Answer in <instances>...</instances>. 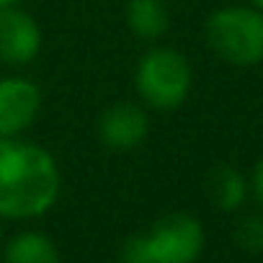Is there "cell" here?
Returning <instances> with one entry per match:
<instances>
[{
  "instance_id": "obj_8",
  "label": "cell",
  "mask_w": 263,
  "mask_h": 263,
  "mask_svg": "<svg viewBox=\"0 0 263 263\" xmlns=\"http://www.w3.org/2000/svg\"><path fill=\"white\" fill-rule=\"evenodd\" d=\"M250 194L248 178L230 163H219L206 176V196L219 212H237Z\"/></svg>"
},
{
  "instance_id": "obj_2",
  "label": "cell",
  "mask_w": 263,
  "mask_h": 263,
  "mask_svg": "<svg viewBox=\"0 0 263 263\" xmlns=\"http://www.w3.org/2000/svg\"><path fill=\"white\" fill-rule=\"evenodd\" d=\"M204 224L189 212H171L147 232L124 240L121 263H196L204 253Z\"/></svg>"
},
{
  "instance_id": "obj_14",
  "label": "cell",
  "mask_w": 263,
  "mask_h": 263,
  "mask_svg": "<svg viewBox=\"0 0 263 263\" xmlns=\"http://www.w3.org/2000/svg\"><path fill=\"white\" fill-rule=\"evenodd\" d=\"M248 6H253V8L263 11V0H248Z\"/></svg>"
},
{
  "instance_id": "obj_13",
  "label": "cell",
  "mask_w": 263,
  "mask_h": 263,
  "mask_svg": "<svg viewBox=\"0 0 263 263\" xmlns=\"http://www.w3.org/2000/svg\"><path fill=\"white\" fill-rule=\"evenodd\" d=\"M21 6V0H0V8H16Z\"/></svg>"
},
{
  "instance_id": "obj_10",
  "label": "cell",
  "mask_w": 263,
  "mask_h": 263,
  "mask_svg": "<svg viewBox=\"0 0 263 263\" xmlns=\"http://www.w3.org/2000/svg\"><path fill=\"white\" fill-rule=\"evenodd\" d=\"M3 258L6 263H62L57 242L39 230L13 235L3 248Z\"/></svg>"
},
{
  "instance_id": "obj_7",
  "label": "cell",
  "mask_w": 263,
  "mask_h": 263,
  "mask_svg": "<svg viewBox=\"0 0 263 263\" xmlns=\"http://www.w3.org/2000/svg\"><path fill=\"white\" fill-rule=\"evenodd\" d=\"M42 52V26L36 18L16 8H0V62L3 65H29Z\"/></svg>"
},
{
  "instance_id": "obj_5",
  "label": "cell",
  "mask_w": 263,
  "mask_h": 263,
  "mask_svg": "<svg viewBox=\"0 0 263 263\" xmlns=\"http://www.w3.org/2000/svg\"><path fill=\"white\" fill-rule=\"evenodd\" d=\"M150 135L147 111L135 101H116L98 114L96 137L106 150L129 153L137 150Z\"/></svg>"
},
{
  "instance_id": "obj_12",
  "label": "cell",
  "mask_w": 263,
  "mask_h": 263,
  "mask_svg": "<svg viewBox=\"0 0 263 263\" xmlns=\"http://www.w3.org/2000/svg\"><path fill=\"white\" fill-rule=\"evenodd\" d=\"M248 183H250V191H253L258 206L263 209V158L253 165V173H250V181Z\"/></svg>"
},
{
  "instance_id": "obj_3",
  "label": "cell",
  "mask_w": 263,
  "mask_h": 263,
  "mask_svg": "<svg viewBox=\"0 0 263 263\" xmlns=\"http://www.w3.org/2000/svg\"><path fill=\"white\" fill-rule=\"evenodd\" d=\"M204 39L224 65L255 67L263 62V11L253 6L217 8L204 24Z\"/></svg>"
},
{
  "instance_id": "obj_11",
  "label": "cell",
  "mask_w": 263,
  "mask_h": 263,
  "mask_svg": "<svg viewBox=\"0 0 263 263\" xmlns=\"http://www.w3.org/2000/svg\"><path fill=\"white\" fill-rule=\"evenodd\" d=\"M235 242L245 253H263V209L245 214L235 224Z\"/></svg>"
},
{
  "instance_id": "obj_15",
  "label": "cell",
  "mask_w": 263,
  "mask_h": 263,
  "mask_svg": "<svg viewBox=\"0 0 263 263\" xmlns=\"http://www.w3.org/2000/svg\"><path fill=\"white\" fill-rule=\"evenodd\" d=\"M0 248H3V230H0Z\"/></svg>"
},
{
  "instance_id": "obj_6",
  "label": "cell",
  "mask_w": 263,
  "mask_h": 263,
  "mask_svg": "<svg viewBox=\"0 0 263 263\" xmlns=\"http://www.w3.org/2000/svg\"><path fill=\"white\" fill-rule=\"evenodd\" d=\"M42 111V90L26 78H0V137H21Z\"/></svg>"
},
{
  "instance_id": "obj_9",
  "label": "cell",
  "mask_w": 263,
  "mask_h": 263,
  "mask_svg": "<svg viewBox=\"0 0 263 263\" xmlns=\"http://www.w3.org/2000/svg\"><path fill=\"white\" fill-rule=\"evenodd\" d=\"M124 18L129 31L142 42H158L171 26V11L165 0H126Z\"/></svg>"
},
{
  "instance_id": "obj_4",
  "label": "cell",
  "mask_w": 263,
  "mask_h": 263,
  "mask_svg": "<svg viewBox=\"0 0 263 263\" xmlns=\"http://www.w3.org/2000/svg\"><path fill=\"white\" fill-rule=\"evenodd\" d=\"M194 85V70L183 52L173 47L147 49L135 67V90L155 111H176L186 103Z\"/></svg>"
},
{
  "instance_id": "obj_1",
  "label": "cell",
  "mask_w": 263,
  "mask_h": 263,
  "mask_svg": "<svg viewBox=\"0 0 263 263\" xmlns=\"http://www.w3.org/2000/svg\"><path fill=\"white\" fill-rule=\"evenodd\" d=\"M60 191L62 173L49 150L21 137H0V219L44 217Z\"/></svg>"
}]
</instances>
